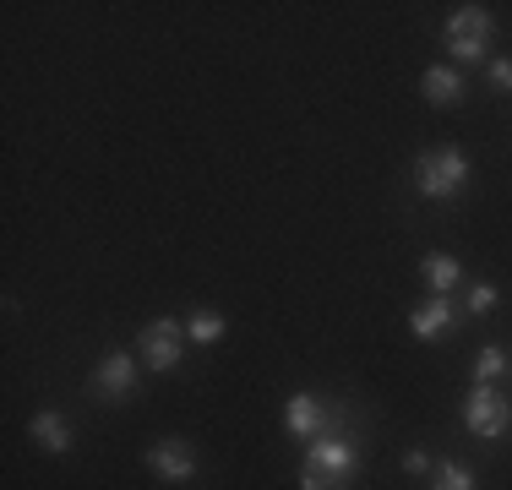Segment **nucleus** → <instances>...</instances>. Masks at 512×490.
I'll return each mask as SVG.
<instances>
[{
	"instance_id": "obj_3",
	"label": "nucleus",
	"mask_w": 512,
	"mask_h": 490,
	"mask_svg": "<svg viewBox=\"0 0 512 490\" xmlns=\"http://www.w3.org/2000/svg\"><path fill=\"white\" fill-rule=\"evenodd\" d=\"M491 11L485 6H458L453 17H447V55L463 60V66H474V60H485V49H491Z\"/></svg>"
},
{
	"instance_id": "obj_12",
	"label": "nucleus",
	"mask_w": 512,
	"mask_h": 490,
	"mask_svg": "<svg viewBox=\"0 0 512 490\" xmlns=\"http://www.w3.org/2000/svg\"><path fill=\"white\" fill-rule=\"evenodd\" d=\"M420 273H425V284H431L436 294H453V289H458V278H463V267H458V256L431 251V256L420 262Z\"/></svg>"
},
{
	"instance_id": "obj_6",
	"label": "nucleus",
	"mask_w": 512,
	"mask_h": 490,
	"mask_svg": "<svg viewBox=\"0 0 512 490\" xmlns=\"http://www.w3.org/2000/svg\"><path fill=\"white\" fill-rule=\"evenodd\" d=\"M180 354H186V327H175V322H148V327H142L137 360L148 365V371H158V376L175 371Z\"/></svg>"
},
{
	"instance_id": "obj_7",
	"label": "nucleus",
	"mask_w": 512,
	"mask_h": 490,
	"mask_svg": "<svg viewBox=\"0 0 512 490\" xmlns=\"http://www.w3.org/2000/svg\"><path fill=\"white\" fill-rule=\"evenodd\" d=\"M137 354H126V349H115V354H104L99 360V371H93V398H104V403H126L131 392H137Z\"/></svg>"
},
{
	"instance_id": "obj_5",
	"label": "nucleus",
	"mask_w": 512,
	"mask_h": 490,
	"mask_svg": "<svg viewBox=\"0 0 512 490\" xmlns=\"http://www.w3.org/2000/svg\"><path fill=\"white\" fill-rule=\"evenodd\" d=\"M284 425L295 441H316V436H333L338 425H344V409L333 414V403H322L316 392H295V398L284 403Z\"/></svg>"
},
{
	"instance_id": "obj_8",
	"label": "nucleus",
	"mask_w": 512,
	"mask_h": 490,
	"mask_svg": "<svg viewBox=\"0 0 512 490\" xmlns=\"http://www.w3.org/2000/svg\"><path fill=\"white\" fill-rule=\"evenodd\" d=\"M148 469L158 474V480H169V485H186L191 474H197V452H191L180 436H164V441L148 447Z\"/></svg>"
},
{
	"instance_id": "obj_17",
	"label": "nucleus",
	"mask_w": 512,
	"mask_h": 490,
	"mask_svg": "<svg viewBox=\"0 0 512 490\" xmlns=\"http://www.w3.org/2000/svg\"><path fill=\"white\" fill-rule=\"evenodd\" d=\"M485 71H491V88L496 93H512V60H491Z\"/></svg>"
},
{
	"instance_id": "obj_13",
	"label": "nucleus",
	"mask_w": 512,
	"mask_h": 490,
	"mask_svg": "<svg viewBox=\"0 0 512 490\" xmlns=\"http://www.w3.org/2000/svg\"><path fill=\"white\" fill-rule=\"evenodd\" d=\"M186 338L191 343H218V338H224V316H218V311H191Z\"/></svg>"
},
{
	"instance_id": "obj_15",
	"label": "nucleus",
	"mask_w": 512,
	"mask_h": 490,
	"mask_svg": "<svg viewBox=\"0 0 512 490\" xmlns=\"http://www.w3.org/2000/svg\"><path fill=\"white\" fill-rule=\"evenodd\" d=\"M431 490H480V485H474V474L463 469V463H436Z\"/></svg>"
},
{
	"instance_id": "obj_1",
	"label": "nucleus",
	"mask_w": 512,
	"mask_h": 490,
	"mask_svg": "<svg viewBox=\"0 0 512 490\" xmlns=\"http://www.w3.org/2000/svg\"><path fill=\"white\" fill-rule=\"evenodd\" d=\"M360 474V447L349 431L316 436L306 447V463H300V490H349Z\"/></svg>"
},
{
	"instance_id": "obj_4",
	"label": "nucleus",
	"mask_w": 512,
	"mask_h": 490,
	"mask_svg": "<svg viewBox=\"0 0 512 490\" xmlns=\"http://www.w3.org/2000/svg\"><path fill=\"white\" fill-rule=\"evenodd\" d=\"M463 425H469L474 436H485V441L507 436V425H512L507 392L496 387V382H474V387H469V403H463Z\"/></svg>"
},
{
	"instance_id": "obj_11",
	"label": "nucleus",
	"mask_w": 512,
	"mask_h": 490,
	"mask_svg": "<svg viewBox=\"0 0 512 490\" xmlns=\"http://www.w3.org/2000/svg\"><path fill=\"white\" fill-rule=\"evenodd\" d=\"M420 93H425V104L447 109V104H458V98H463V77H458L453 66H425V77H420Z\"/></svg>"
},
{
	"instance_id": "obj_16",
	"label": "nucleus",
	"mask_w": 512,
	"mask_h": 490,
	"mask_svg": "<svg viewBox=\"0 0 512 490\" xmlns=\"http://www.w3.org/2000/svg\"><path fill=\"white\" fill-rule=\"evenodd\" d=\"M491 305H496V289H491V284H469V300H463V311H469V316H485Z\"/></svg>"
},
{
	"instance_id": "obj_10",
	"label": "nucleus",
	"mask_w": 512,
	"mask_h": 490,
	"mask_svg": "<svg viewBox=\"0 0 512 490\" xmlns=\"http://www.w3.org/2000/svg\"><path fill=\"white\" fill-rule=\"evenodd\" d=\"M28 436H33V447H44V452H71V420L60 409H39L28 420Z\"/></svg>"
},
{
	"instance_id": "obj_9",
	"label": "nucleus",
	"mask_w": 512,
	"mask_h": 490,
	"mask_svg": "<svg viewBox=\"0 0 512 490\" xmlns=\"http://www.w3.org/2000/svg\"><path fill=\"white\" fill-rule=\"evenodd\" d=\"M453 322H458V300H453V294H431V300H420L409 311L414 338H425V343L447 338V333H453Z\"/></svg>"
},
{
	"instance_id": "obj_14",
	"label": "nucleus",
	"mask_w": 512,
	"mask_h": 490,
	"mask_svg": "<svg viewBox=\"0 0 512 490\" xmlns=\"http://www.w3.org/2000/svg\"><path fill=\"white\" fill-rule=\"evenodd\" d=\"M507 349H496V343H485V349L480 354H474V382H496V376H502L507 371Z\"/></svg>"
},
{
	"instance_id": "obj_2",
	"label": "nucleus",
	"mask_w": 512,
	"mask_h": 490,
	"mask_svg": "<svg viewBox=\"0 0 512 490\" xmlns=\"http://www.w3.org/2000/svg\"><path fill=\"white\" fill-rule=\"evenodd\" d=\"M414 186H420L425 202H453V196L469 186V158L458 147H436L414 164Z\"/></svg>"
},
{
	"instance_id": "obj_18",
	"label": "nucleus",
	"mask_w": 512,
	"mask_h": 490,
	"mask_svg": "<svg viewBox=\"0 0 512 490\" xmlns=\"http://www.w3.org/2000/svg\"><path fill=\"white\" fill-rule=\"evenodd\" d=\"M404 469L409 474H425V469H431V458H425V452H404Z\"/></svg>"
}]
</instances>
